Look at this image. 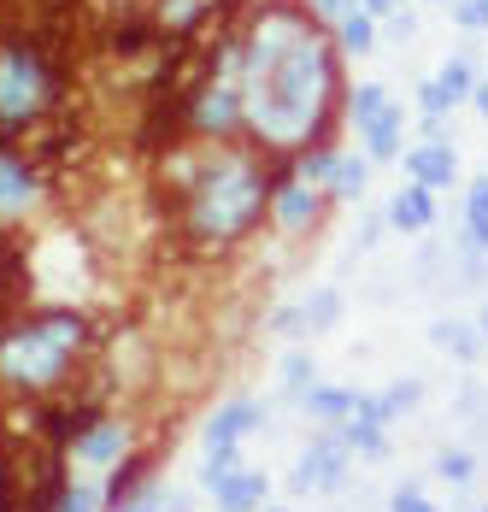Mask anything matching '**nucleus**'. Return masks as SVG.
<instances>
[{
  "label": "nucleus",
  "mask_w": 488,
  "mask_h": 512,
  "mask_svg": "<svg viewBox=\"0 0 488 512\" xmlns=\"http://www.w3.org/2000/svg\"><path fill=\"white\" fill-rule=\"evenodd\" d=\"M242 136L265 159L324 148L347 112L342 48L306 0H259L242 18Z\"/></svg>",
  "instance_id": "f257e3e1"
},
{
  "label": "nucleus",
  "mask_w": 488,
  "mask_h": 512,
  "mask_svg": "<svg viewBox=\"0 0 488 512\" xmlns=\"http://www.w3.org/2000/svg\"><path fill=\"white\" fill-rule=\"evenodd\" d=\"M277 159H265L253 142H189L177 171V230L200 254L242 248L271 218Z\"/></svg>",
  "instance_id": "f03ea898"
},
{
  "label": "nucleus",
  "mask_w": 488,
  "mask_h": 512,
  "mask_svg": "<svg viewBox=\"0 0 488 512\" xmlns=\"http://www.w3.org/2000/svg\"><path fill=\"white\" fill-rule=\"evenodd\" d=\"M89 342H95V324L71 307L6 324L0 330V389H18V395L65 389L77 359L89 354Z\"/></svg>",
  "instance_id": "7ed1b4c3"
},
{
  "label": "nucleus",
  "mask_w": 488,
  "mask_h": 512,
  "mask_svg": "<svg viewBox=\"0 0 488 512\" xmlns=\"http://www.w3.org/2000/svg\"><path fill=\"white\" fill-rule=\"evenodd\" d=\"M65 101V65L36 36H0V148L42 130Z\"/></svg>",
  "instance_id": "20e7f679"
},
{
  "label": "nucleus",
  "mask_w": 488,
  "mask_h": 512,
  "mask_svg": "<svg viewBox=\"0 0 488 512\" xmlns=\"http://www.w3.org/2000/svg\"><path fill=\"white\" fill-rule=\"evenodd\" d=\"M347 471H353V448L342 442V430H318V436L306 442L300 465H294L289 489L294 495H336L347 483Z\"/></svg>",
  "instance_id": "39448f33"
},
{
  "label": "nucleus",
  "mask_w": 488,
  "mask_h": 512,
  "mask_svg": "<svg viewBox=\"0 0 488 512\" xmlns=\"http://www.w3.org/2000/svg\"><path fill=\"white\" fill-rule=\"evenodd\" d=\"M324 206L330 195L324 189H312V183H300L289 165H277V189H271V224L283 230V236H312L318 224H324Z\"/></svg>",
  "instance_id": "423d86ee"
},
{
  "label": "nucleus",
  "mask_w": 488,
  "mask_h": 512,
  "mask_svg": "<svg viewBox=\"0 0 488 512\" xmlns=\"http://www.w3.org/2000/svg\"><path fill=\"white\" fill-rule=\"evenodd\" d=\"M477 65H471V53H447L436 65V77L418 89V112L424 118H447V112H459V106H471V95H477Z\"/></svg>",
  "instance_id": "0eeeda50"
},
{
  "label": "nucleus",
  "mask_w": 488,
  "mask_h": 512,
  "mask_svg": "<svg viewBox=\"0 0 488 512\" xmlns=\"http://www.w3.org/2000/svg\"><path fill=\"white\" fill-rule=\"evenodd\" d=\"M130 442H136V430L124 424V418H89L83 430H77V442H71V460L89 465V471H118V465L130 460Z\"/></svg>",
  "instance_id": "6e6552de"
},
{
  "label": "nucleus",
  "mask_w": 488,
  "mask_h": 512,
  "mask_svg": "<svg viewBox=\"0 0 488 512\" xmlns=\"http://www.w3.org/2000/svg\"><path fill=\"white\" fill-rule=\"evenodd\" d=\"M265 424V407L259 401H224V407L212 412L206 424H200V454H242V442Z\"/></svg>",
  "instance_id": "1a4fd4ad"
},
{
  "label": "nucleus",
  "mask_w": 488,
  "mask_h": 512,
  "mask_svg": "<svg viewBox=\"0 0 488 512\" xmlns=\"http://www.w3.org/2000/svg\"><path fill=\"white\" fill-rule=\"evenodd\" d=\"M42 201V171L18 148H0V218H24Z\"/></svg>",
  "instance_id": "9d476101"
},
{
  "label": "nucleus",
  "mask_w": 488,
  "mask_h": 512,
  "mask_svg": "<svg viewBox=\"0 0 488 512\" xmlns=\"http://www.w3.org/2000/svg\"><path fill=\"white\" fill-rule=\"evenodd\" d=\"M406 183H418V189H453V177H459V148L453 142H418V148H406Z\"/></svg>",
  "instance_id": "9b49d317"
},
{
  "label": "nucleus",
  "mask_w": 488,
  "mask_h": 512,
  "mask_svg": "<svg viewBox=\"0 0 488 512\" xmlns=\"http://www.w3.org/2000/svg\"><path fill=\"white\" fill-rule=\"evenodd\" d=\"M359 154L371 159V165H389V159L406 154V106L389 101L371 124H359Z\"/></svg>",
  "instance_id": "f8f14e48"
},
{
  "label": "nucleus",
  "mask_w": 488,
  "mask_h": 512,
  "mask_svg": "<svg viewBox=\"0 0 488 512\" xmlns=\"http://www.w3.org/2000/svg\"><path fill=\"white\" fill-rule=\"evenodd\" d=\"M383 218H389V230H400V236H424L436 224V195L418 189V183H400L389 195V206H383Z\"/></svg>",
  "instance_id": "ddd939ff"
},
{
  "label": "nucleus",
  "mask_w": 488,
  "mask_h": 512,
  "mask_svg": "<svg viewBox=\"0 0 488 512\" xmlns=\"http://www.w3.org/2000/svg\"><path fill=\"white\" fill-rule=\"evenodd\" d=\"M212 501H218V512H265L271 507V477L253 471V465H242L230 483L212 489Z\"/></svg>",
  "instance_id": "4468645a"
},
{
  "label": "nucleus",
  "mask_w": 488,
  "mask_h": 512,
  "mask_svg": "<svg viewBox=\"0 0 488 512\" xmlns=\"http://www.w3.org/2000/svg\"><path fill=\"white\" fill-rule=\"evenodd\" d=\"M459 248H465V259H488V171L471 177V189H465V230H459Z\"/></svg>",
  "instance_id": "2eb2a0df"
},
{
  "label": "nucleus",
  "mask_w": 488,
  "mask_h": 512,
  "mask_svg": "<svg viewBox=\"0 0 488 512\" xmlns=\"http://www.w3.org/2000/svg\"><path fill=\"white\" fill-rule=\"evenodd\" d=\"M430 342H436L441 354H453L459 359V365H477V359H483V330H477V324H471V318H436V324H430Z\"/></svg>",
  "instance_id": "dca6fc26"
},
{
  "label": "nucleus",
  "mask_w": 488,
  "mask_h": 512,
  "mask_svg": "<svg viewBox=\"0 0 488 512\" xmlns=\"http://www.w3.org/2000/svg\"><path fill=\"white\" fill-rule=\"evenodd\" d=\"M353 407H359V389H336V383H318V389L300 401V412H306L312 424H324V430H342L347 418H353Z\"/></svg>",
  "instance_id": "f3484780"
},
{
  "label": "nucleus",
  "mask_w": 488,
  "mask_h": 512,
  "mask_svg": "<svg viewBox=\"0 0 488 512\" xmlns=\"http://www.w3.org/2000/svg\"><path fill=\"white\" fill-rule=\"evenodd\" d=\"M330 36H336V48H342V53L365 59V53L377 48V18H371L365 6H353L347 18H336V24H330Z\"/></svg>",
  "instance_id": "a211bd4d"
},
{
  "label": "nucleus",
  "mask_w": 488,
  "mask_h": 512,
  "mask_svg": "<svg viewBox=\"0 0 488 512\" xmlns=\"http://www.w3.org/2000/svg\"><path fill=\"white\" fill-rule=\"evenodd\" d=\"M371 189V159L365 154H342L330 171V201H359Z\"/></svg>",
  "instance_id": "6ab92c4d"
},
{
  "label": "nucleus",
  "mask_w": 488,
  "mask_h": 512,
  "mask_svg": "<svg viewBox=\"0 0 488 512\" xmlns=\"http://www.w3.org/2000/svg\"><path fill=\"white\" fill-rule=\"evenodd\" d=\"M342 289H312V295H306V301H300V312H306V330H312V336H318V330H336V324H342Z\"/></svg>",
  "instance_id": "aec40b11"
},
{
  "label": "nucleus",
  "mask_w": 488,
  "mask_h": 512,
  "mask_svg": "<svg viewBox=\"0 0 488 512\" xmlns=\"http://www.w3.org/2000/svg\"><path fill=\"white\" fill-rule=\"evenodd\" d=\"M418 401H424V383L418 377H394L389 389L377 395V412H383V424H394V418H406Z\"/></svg>",
  "instance_id": "412c9836"
},
{
  "label": "nucleus",
  "mask_w": 488,
  "mask_h": 512,
  "mask_svg": "<svg viewBox=\"0 0 488 512\" xmlns=\"http://www.w3.org/2000/svg\"><path fill=\"white\" fill-rule=\"evenodd\" d=\"M312 389H318V365H312V354L294 348V354L283 359V395H289V401H306Z\"/></svg>",
  "instance_id": "4be33fe9"
},
{
  "label": "nucleus",
  "mask_w": 488,
  "mask_h": 512,
  "mask_svg": "<svg viewBox=\"0 0 488 512\" xmlns=\"http://www.w3.org/2000/svg\"><path fill=\"white\" fill-rule=\"evenodd\" d=\"M389 101H394V95L383 89V83H359V89L347 95V124H353V130H359V124H371Z\"/></svg>",
  "instance_id": "5701e85b"
},
{
  "label": "nucleus",
  "mask_w": 488,
  "mask_h": 512,
  "mask_svg": "<svg viewBox=\"0 0 488 512\" xmlns=\"http://www.w3.org/2000/svg\"><path fill=\"white\" fill-rule=\"evenodd\" d=\"M436 477L441 483H453V489H465V483L477 477V454H471V448H441L436 454Z\"/></svg>",
  "instance_id": "b1692460"
},
{
  "label": "nucleus",
  "mask_w": 488,
  "mask_h": 512,
  "mask_svg": "<svg viewBox=\"0 0 488 512\" xmlns=\"http://www.w3.org/2000/svg\"><path fill=\"white\" fill-rule=\"evenodd\" d=\"M242 465H247L242 454H200V489L212 495V489H218V483H230Z\"/></svg>",
  "instance_id": "393cba45"
},
{
  "label": "nucleus",
  "mask_w": 488,
  "mask_h": 512,
  "mask_svg": "<svg viewBox=\"0 0 488 512\" xmlns=\"http://www.w3.org/2000/svg\"><path fill=\"white\" fill-rule=\"evenodd\" d=\"M53 512H100V489H89V483H65L59 501H53Z\"/></svg>",
  "instance_id": "a878e982"
},
{
  "label": "nucleus",
  "mask_w": 488,
  "mask_h": 512,
  "mask_svg": "<svg viewBox=\"0 0 488 512\" xmlns=\"http://www.w3.org/2000/svg\"><path fill=\"white\" fill-rule=\"evenodd\" d=\"M18 289H24V283H18V259H12V248H6V242H0V318L12 312Z\"/></svg>",
  "instance_id": "bb28decb"
},
{
  "label": "nucleus",
  "mask_w": 488,
  "mask_h": 512,
  "mask_svg": "<svg viewBox=\"0 0 488 512\" xmlns=\"http://www.w3.org/2000/svg\"><path fill=\"white\" fill-rule=\"evenodd\" d=\"M118 512H171V489H165V483L153 477V483H147L142 495H130V501H124Z\"/></svg>",
  "instance_id": "cd10ccee"
},
{
  "label": "nucleus",
  "mask_w": 488,
  "mask_h": 512,
  "mask_svg": "<svg viewBox=\"0 0 488 512\" xmlns=\"http://www.w3.org/2000/svg\"><path fill=\"white\" fill-rule=\"evenodd\" d=\"M453 24L471 30V36H483L488 30V0H453Z\"/></svg>",
  "instance_id": "c85d7f7f"
},
{
  "label": "nucleus",
  "mask_w": 488,
  "mask_h": 512,
  "mask_svg": "<svg viewBox=\"0 0 488 512\" xmlns=\"http://www.w3.org/2000/svg\"><path fill=\"white\" fill-rule=\"evenodd\" d=\"M389 512H441V507L418 489V483H400V489L389 495Z\"/></svg>",
  "instance_id": "c756f323"
},
{
  "label": "nucleus",
  "mask_w": 488,
  "mask_h": 512,
  "mask_svg": "<svg viewBox=\"0 0 488 512\" xmlns=\"http://www.w3.org/2000/svg\"><path fill=\"white\" fill-rule=\"evenodd\" d=\"M265 330H277V336H306V312H300V307H277Z\"/></svg>",
  "instance_id": "7c9ffc66"
},
{
  "label": "nucleus",
  "mask_w": 488,
  "mask_h": 512,
  "mask_svg": "<svg viewBox=\"0 0 488 512\" xmlns=\"http://www.w3.org/2000/svg\"><path fill=\"white\" fill-rule=\"evenodd\" d=\"M359 6H365V12H371L377 24H389V18L400 12V6H406V0H359Z\"/></svg>",
  "instance_id": "2f4dec72"
},
{
  "label": "nucleus",
  "mask_w": 488,
  "mask_h": 512,
  "mask_svg": "<svg viewBox=\"0 0 488 512\" xmlns=\"http://www.w3.org/2000/svg\"><path fill=\"white\" fill-rule=\"evenodd\" d=\"M412 30H418V18H412V12H406V6H400V12H394V18H389V36H400V42H406V36H412Z\"/></svg>",
  "instance_id": "473e14b6"
},
{
  "label": "nucleus",
  "mask_w": 488,
  "mask_h": 512,
  "mask_svg": "<svg viewBox=\"0 0 488 512\" xmlns=\"http://www.w3.org/2000/svg\"><path fill=\"white\" fill-rule=\"evenodd\" d=\"M12 501V465H6V448H0V512Z\"/></svg>",
  "instance_id": "72a5a7b5"
},
{
  "label": "nucleus",
  "mask_w": 488,
  "mask_h": 512,
  "mask_svg": "<svg viewBox=\"0 0 488 512\" xmlns=\"http://www.w3.org/2000/svg\"><path fill=\"white\" fill-rule=\"evenodd\" d=\"M471 106H477V118H488V71L477 77V95H471Z\"/></svg>",
  "instance_id": "f704fd0d"
},
{
  "label": "nucleus",
  "mask_w": 488,
  "mask_h": 512,
  "mask_svg": "<svg viewBox=\"0 0 488 512\" xmlns=\"http://www.w3.org/2000/svg\"><path fill=\"white\" fill-rule=\"evenodd\" d=\"M477 330H483V342H488V301H483V312H477Z\"/></svg>",
  "instance_id": "c9c22d12"
},
{
  "label": "nucleus",
  "mask_w": 488,
  "mask_h": 512,
  "mask_svg": "<svg viewBox=\"0 0 488 512\" xmlns=\"http://www.w3.org/2000/svg\"><path fill=\"white\" fill-rule=\"evenodd\" d=\"M424 6H453V0H424Z\"/></svg>",
  "instance_id": "e433bc0d"
},
{
  "label": "nucleus",
  "mask_w": 488,
  "mask_h": 512,
  "mask_svg": "<svg viewBox=\"0 0 488 512\" xmlns=\"http://www.w3.org/2000/svg\"><path fill=\"white\" fill-rule=\"evenodd\" d=\"M265 512H289V507H265Z\"/></svg>",
  "instance_id": "4c0bfd02"
},
{
  "label": "nucleus",
  "mask_w": 488,
  "mask_h": 512,
  "mask_svg": "<svg viewBox=\"0 0 488 512\" xmlns=\"http://www.w3.org/2000/svg\"><path fill=\"white\" fill-rule=\"evenodd\" d=\"M477 512H488V507H477Z\"/></svg>",
  "instance_id": "58836bf2"
}]
</instances>
